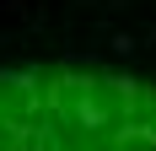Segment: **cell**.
<instances>
[{"instance_id":"6da1fadb","label":"cell","mask_w":156,"mask_h":151,"mask_svg":"<svg viewBox=\"0 0 156 151\" xmlns=\"http://www.w3.org/2000/svg\"><path fill=\"white\" fill-rule=\"evenodd\" d=\"M0 151H156V87L92 65L0 70Z\"/></svg>"}]
</instances>
